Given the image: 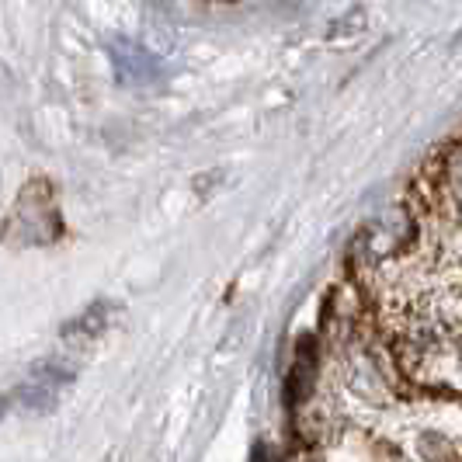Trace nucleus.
Returning <instances> with one entry per match:
<instances>
[{
	"mask_svg": "<svg viewBox=\"0 0 462 462\" xmlns=\"http://www.w3.org/2000/svg\"><path fill=\"white\" fill-rule=\"evenodd\" d=\"M435 206L448 208L452 216L462 219V139H456L448 150H441L435 161Z\"/></svg>",
	"mask_w": 462,
	"mask_h": 462,
	"instance_id": "nucleus-2",
	"label": "nucleus"
},
{
	"mask_svg": "<svg viewBox=\"0 0 462 462\" xmlns=\"http://www.w3.org/2000/svg\"><path fill=\"white\" fill-rule=\"evenodd\" d=\"M14 400L22 403L24 411H52L60 396H56L52 386H42V383H35V379H32L28 386H22V390L14 393Z\"/></svg>",
	"mask_w": 462,
	"mask_h": 462,
	"instance_id": "nucleus-5",
	"label": "nucleus"
},
{
	"mask_svg": "<svg viewBox=\"0 0 462 462\" xmlns=\"http://www.w3.org/2000/svg\"><path fill=\"white\" fill-rule=\"evenodd\" d=\"M254 462H285V459L278 456L275 448H268V445H261V448H257V452H254Z\"/></svg>",
	"mask_w": 462,
	"mask_h": 462,
	"instance_id": "nucleus-6",
	"label": "nucleus"
},
{
	"mask_svg": "<svg viewBox=\"0 0 462 462\" xmlns=\"http://www.w3.org/2000/svg\"><path fill=\"white\" fill-rule=\"evenodd\" d=\"M7 414V400H4V396H0V417Z\"/></svg>",
	"mask_w": 462,
	"mask_h": 462,
	"instance_id": "nucleus-7",
	"label": "nucleus"
},
{
	"mask_svg": "<svg viewBox=\"0 0 462 462\" xmlns=\"http://www.w3.org/2000/svg\"><path fill=\"white\" fill-rule=\"evenodd\" d=\"M105 320H108V302H97L84 317H77L73 324L63 327V337H91L105 327Z\"/></svg>",
	"mask_w": 462,
	"mask_h": 462,
	"instance_id": "nucleus-4",
	"label": "nucleus"
},
{
	"mask_svg": "<svg viewBox=\"0 0 462 462\" xmlns=\"http://www.w3.org/2000/svg\"><path fill=\"white\" fill-rule=\"evenodd\" d=\"M73 375L77 369L67 365V362H60V358H46V362H39V365H32V379L35 383H42V386H63V383H73Z\"/></svg>",
	"mask_w": 462,
	"mask_h": 462,
	"instance_id": "nucleus-3",
	"label": "nucleus"
},
{
	"mask_svg": "<svg viewBox=\"0 0 462 462\" xmlns=\"http://www.w3.org/2000/svg\"><path fill=\"white\" fill-rule=\"evenodd\" d=\"M14 230L22 233L28 244H49L60 233V216L49 199V188L42 181H32L24 188L18 212H14Z\"/></svg>",
	"mask_w": 462,
	"mask_h": 462,
	"instance_id": "nucleus-1",
	"label": "nucleus"
}]
</instances>
